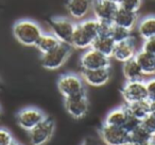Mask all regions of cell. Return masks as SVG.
<instances>
[{
    "label": "cell",
    "mask_w": 155,
    "mask_h": 145,
    "mask_svg": "<svg viewBox=\"0 0 155 145\" xmlns=\"http://www.w3.org/2000/svg\"><path fill=\"white\" fill-rule=\"evenodd\" d=\"M64 107L67 113L75 119H81L86 116L88 112V98L86 92L71 97L64 98Z\"/></svg>",
    "instance_id": "cell-11"
},
{
    "label": "cell",
    "mask_w": 155,
    "mask_h": 145,
    "mask_svg": "<svg viewBox=\"0 0 155 145\" xmlns=\"http://www.w3.org/2000/svg\"><path fill=\"white\" fill-rule=\"evenodd\" d=\"M99 26L100 22L96 18H86L78 22L71 39V47L81 50L91 48L95 39L99 35Z\"/></svg>",
    "instance_id": "cell-1"
},
{
    "label": "cell",
    "mask_w": 155,
    "mask_h": 145,
    "mask_svg": "<svg viewBox=\"0 0 155 145\" xmlns=\"http://www.w3.org/2000/svg\"><path fill=\"white\" fill-rule=\"evenodd\" d=\"M108 1H110V2H114V3H117V5H118V2H119V0H108Z\"/></svg>",
    "instance_id": "cell-35"
},
{
    "label": "cell",
    "mask_w": 155,
    "mask_h": 145,
    "mask_svg": "<svg viewBox=\"0 0 155 145\" xmlns=\"http://www.w3.org/2000/svg\"><path fill=\"white\" fill-rule=\"evenodd\" d=\"M15 139L13 138V134L11 133L10 130H8L7 128L0 127V145H9Z\"/></svg>",
    "instance_id": "cell-28"
},
{
    "label": "cell",
    "mask_w": 155,
    "mask_h": 145,
    "mask_svg": "<svg viewBox=\"0 0 155 145\" xmlns=\"http://www.w3.org/2000/svg\"><path fill=\"white\" fill-rule=\"evenodd\" d=\"M46 116L47 115L41 109L35 107H26L17 113L16 119H17L18 126L28 132L38 125L41 122H43Z\"/></svg>",
    "instance_id": "cell-10"
},
{
    "label": "cell",
    "mask_w": 155,
    "mask_h": 145,
    "mask_svg": "<svg viewBox=\"0 0 155 145\" xmlns=\"http://www.w3.org/2000/svg\"><path fill=\"white\" fill-rule=\"evenodd\" d=\"M99 134L105 145H130V133L123 127L102 124Z\"/></svg>",
    "instance_id": "cell-8"
},
{
    "label": "cell",
    "mask_w": 155,
    "mask_h": 145,
    "mask_svg": "<svg viewBox=\"0 0 155 145\" xmlns=\"http://www.w3.org/2000/svg\"><path fill=\"white\" fill-rule=\"evenodd\" d=\"M125 107H127V112L139 121L143 119L150 114V100L149 99L135 102L132 104H125Z\"/></svg>",
    "instance_id": "cell-22"
},
{
    "label": "cell",
    "mask_w": 155,
    "mask_h": 145,
    "mask_svg": "<svg viewBox=\"0 0 155 145\" xmlns=\"http://www.w3.org/2000/svg\"><path fill=\"white\" fill-rule=\"evenodd\" d=\"M142 0H119L118 5L122 9L129 10L132 12H137L140 10Z\"/></svg>",
    "instance_id": "cell-26"
},
{
    "label": "cell",
    "mask_w": 155,
    "mask_h": 145,
    "mask_svg": "<svg viewBox=\"0 0 155 145\" xmlns=\"http://www.w3.org/2000/svg\"><path fill=\"white\" fill-rule=\"evenodd\" d=\"M1 119H2V110H1V107H0V122H1Z\"/></svg>",
    "instance_id": "cell-36"
},
{
    "label": "cell",
    "mask_w": 155,
    "mask_h": 145,
    "mask_svg": "<svg viewBox=\"0 0 155 145\" xmlns=\"http://www.w3.org/2000/svg\"><path fill=\"white\" fill-rule=\"evenodd\" d=\"M140 49L155 56V36L150 37V39H147V40H142V45Z\"/></svg>",
    "instance_id": "cell-29"
},
{
    "label": "cell",
    "mask_w": 155,
    "mask_h": 145,
    "mask_svg": "<svg viewBox=\"0 0 155 145\" xmlns=\"http://www.w3.org/2000/svg\"><path fill=\"white\" fill-rule=\"evenodd\" d=\"M135 60L140 66L144 77L155 76V56L139 49L135 56Z\"/></svg>",
    "instance_id": "cell-17"
},
{
    "label": "cell",
    "mask_w": 155,
    "mask_h": 145,
    "mask_svg": "<svg viewBox=\"0 0 155 145\" xmlns=\"http://www.w3.org/2000/svg\"><path fill=\"white\" fill-rule=\"evenodd\" d=\"M0 88H1V85H0Z\"/></svg>",
    "instance_id": "cell-38"
},
{
    "label": "cell",
    "mask_w": 155,
    "mask_h": 145,
    "mask_svg": "<svg viewBox=\"0 0 155 145\" xmlns=\"http://www.w3.org/2000/svg\"><path fill=\"white\" fill-rule=\"evenodd\" d=\"M138 20H139V17H138L137 12H132L119 7L114 17L113 24L133 31L137 26Z\"/></svg>",
    "instance_id": "cell-16"
},
{
    "label": "cell",
    "mask_w": 155,
    "mask_h": 145,
    "mask_svg": "<svg viewBox=\"0 0 155 145\" xmlns=\"http://www.w3.org/2000/svg\"><path fill=\"white\" fill-rule=\"evenodd\" d=\"M146 87H147V93H148V99L155 100V77L154 76L146 81Z\"/></svg>",
    "instance_id": "cell-31"
},
{
    "label": "cell",
    "mask_w": 155,
    "mask_h": 145,
    "mask_svg": "<svg viewBox=\"0 0 155 145\" xmlns=\"http://www.w3.org/2000/svg\"><path fill=\"white\" fill-rule=\"evenodd\" d=\"M110 35L112 36V39L114 40L116 43H118V42L124 41V40H127V39H130V37H132V31L113 24Z\"/></svg>",
    "instance_id": "cell-25"
},
{
    "label": "cell",
    "mask_w": 155,
    "mask_h": 145,
    "mask_svg": "<svg viewBox=\"0 0 155 145\" xmlns=\"http://www.w3.org/2000/svg\"><path fill=\"white\" fill-rule=\"evenodd\" d=\"M129 116V112L127 110V107L121 106L118 108L113 109L112 111L107 113V115L104 119L103 124L110 126H117V127H123Z\"/></svg>",
    "instance_id": "cell-18"
},
{
    "label": "cell",
    "mask_w": 155,
    "mask_h": 145,
    "mask_svg": "<svg viewBox=\"0 0 155 145\" xmlns=\"http://www.w3.org/2000/svg\"><path fill=\"white\" fill-rule=\"evenodd\" d=\"M150 114L155 117V100H150Z\"/></svg>",
    "instance_id": "cell-32"
},
{
    "label": "cell",
    "mask_w": 155,
    "mask_h": 145,
    "mask_svg": "<svg viewBox=\"0 0 155 145\" xmlns=\"http://www.w3.org/2000/svg\"><path fill=\"white\" fill-rule=\"evenodd\" d=\"M143 145H155V139H152V140H150L149 142L144 143Z\"/></svg>",
    "instance_id": "cell-33"
},
{
    "label": "cell",
    "mask_w": 155,
    "mask_h": 145,
    "mask_svg": "<svg viewBox=\"0 0 155 145\" xmlns=\"http://www.w3.org/2000/svg\"><path fill=\"white\" fill-rule=\"evenodd\" d=\"M118 8L117 3L110 2L108 0H94L91 13L98 22L113 24Z\"/></svg>",
    "instance_id": "cell-12"
},
{
    "label": "cell",
    "mask_w": 155,
    "mask_h": 145,
    "mask_svg": "<svg viewBox=\"0 0 155 145\" xmlns=\"http://www.w3.org/2000/svg\"><path fill=\"white\" fill-rule=\"evenodd\" d=\"M110 68H99L91 71H81V77L84 80L85 85L91 87H103L110 79Z\"/></svg>",
    "instance_id": "cell-15"
},
{
    "label": "cell",
    "mask_w": 155,
    "mask_h": 145,
    "mask_svg": "<svg viewBox=\"0 0 155 145\" xmlns=\"http://www.w3.org/2000/svg\"><path fill=\"white\" fill-rule=\"evenodd\" d=\"M121 96L125 104H132L135 102L148 99L146 81L135 80V81H125L120 90Z\"/></svg>",
    "instance_id": "cell-9"
},
{
    "label": "cell",
    "mask_w": 155,
    "mask_h": 145,
    "mask_svg": "<svg viewBox=\"0 0 155 145\" xmlns=\"http://www.w3.org/2000/svg\"><path fill=\"white\" fill-rule=\"evenodd\" d=\"M74 20L66 16H54L48 22L50 32L61 42L70 45L73 31L75 28ZM71 46V45H70Z\"/></svg>",
    "instance_id": "cell-4"
},
{
    "label": "cell",
    "mask_w": 155,
    "mask_h": 145,
    "mask_svg": "<svg viewBox=\"0 0 155 145\" xmlns=\"http://www.w3.org/2000/svg\"><path fill=\"white\" fill-rule=\"evenodd\" d=\"M154 139H155V134H154Z\"/></svg>",
    "instance_id": "cell-37"
},
{
    "label": "cell",
    "mask_w": 155,
    "mask_h": 145,
    "mask_svg": "<svg viewBox=\"0 0 155 145\" xmlns=\"http://www.w3.org/2000/svg\"><path fill=\"white\" fill-rule=\"evenodd\" d=\"M61 42L52 34L50 33H45L44 32L41 34V36L39 37V40L37 41L36 45H35V48L41 52V54H47L50 50H52L53 48H55L56 46L60 44Z\"/></svg>",
    "instance_id": "cell-23"
},
{
    "label": "cell",
    "mask_w": 155,
    "mask_h": 145,
    "mask_svg": "<svg viewBox=\"0 0 155 145\" xmlns=\"http://www.w3.org/2000/svg\"><path fill=\"white\" fill-rule=\"evenodd\" d=\"M140 127L143 128L147 132L152 134L154 136L155 134V117L152 114H149L143 119L140 121Z\"/></svg>",
    "instance_id": "cell-27"
},
{
    "label": "cell",
    "mask_w": 155,
    "mask_h": 145,
    "mask_svg": "<svg viewBox=\"0 0 155 145\" xmlns=\"http://www.w3.org/2000/svg\"><path fill=\"white\" fill-rule=\"evenodd\" d=\"M136 30L142 40L155 36V15H148L140 18L136 26Z\"/></svg>",
    "instance_id": "cell-19"
},
{
    "label": "cell",
    "mask_w": 155,
    "mask_h": 145,
    "mask_svg": "<svg viewBox=\"0 0 155 145\" xmlns=\"http://www.w3.org/2000/svg\"><path fill=\"white\" fill-rule=\"evenodd\" d=\"M56 85H58V92L64 98L71 97V96L86 92L85 82L81 75L73 74V73L61 75L58 79Z\"/></svg>",
    "instance_id": "cell-5"
},
{
    "label": "cell",
    "mask_w": 155,
    "mask_h": 145,
    "mask_svg": "<svg viewBox=\"0 0 155 145\" xmlns=\"http://www.w3.org/2000/svg\"><path fill=\"white\" fill-rule=\"evenodd\" d=\"M138 126H140V121L136 119V117L132 116V115L129 113V116H127V122H125L123 128H124L127 132H131V131H133L134 129H136Z\"/></svg>",
    "instance_id": "cell-30"
},
{
    "label": "cell",
    "mask_w": 155,
    "mask_h": 145,
    "mask_svg": "<svg viewBox=\"0 0 155 145\" xmlns=\"http://www.w3.org/2000/svg\"><path fill=\"white\" fill-rule=\"evenodd\" d=\"M129 133H130V145H143L144 143L154 139V136L152 134L147 132L140 126H138L136 129H134L133 131L129 132Z\"/></svg>",
    "instance_id": "cell-24"
},
{
    "label": "cell",
    "mask_w": 155,
    "mask_h": 145,
    "mask_svg": "<svg viewBox=\"0 0 155 145\" xmlns=\"http://www.w3.org/2000/svg\"><path fill=\"white\" fill-rule=\"evenodd\" d=\"M43 33L44 31L41 25L32 19L25 18L17 20L13 26V35L16 41L28 47H35Z\"/></svg>",
    "instance_id": "cell-2"
},
{
    "label": "cell",
    "mask_w": 155,
    "mask_h": 145,
    "mask_svg": "<svg viewBox=\"0 0 155 145\" xmlns=\"http://www.w3.org/2000/svg\"><path fill=\"white\" fill-rule=\"evenodd\" d=\"M81 71H91L99 68H110V58L102 54L94 48L84 50L80 57Z\"/></svg>",
    "instance_id": "cell-7"
},
{
    "label": "cell",
    "mask_w": 155,
    "mask_h": 145,
    "mask_svg": "<svg viewBox=\"0 0 155 145\" xmlns=\"http://www.w3.org/2000/svg\"><path fill=\"white\" fill-rule=\"evenodd\" d=\"M137 44H136L134 37H130L124 41L118 42L115 44L114 51H113L112 58L121 63H124L129 60L135 58L137 54Z\"/></svg>",
    "instance_id": "cell-14"
},
{
    "label": "cell",
    "mask_w": 155,
    "mask_h": 145,
    "mask_svg": "<svg viewBox=\"0 0 155 145\" xmlns=\"http://www.w3.org/2000/svg\"><path fill=\"white\" fill-rule=\"evenodd\" d=\"M55 129V123L49 116H46L43 122L28 131L29 143L31 145H45L51 140Z\"/></svg>",
    "instance_id": "cell-6"
},
{
    "label": "cell",
    "mask_w": 155,
    "mask_h": 145,
    "mask_svg": "<svg viewBox=\"0 0 155 145\" xmlns=\"http://www.w3.org/2000/svg\"><path fill=\"white\" fill-rule=\"evenodd\" d=\"M71 51H72V47L70 45L60 43L49 52L41 54V66L48 71H56L67 62L71 54Z\"/></svg>",
    "instance_id": "cell-3"
},
{
    "label": "cell",
    "mask_w": 155,
    "mask_h": 145,
    "mask_svg": "<svg viewBox=\"0 0 155 145\" xmlns=\"http://www.w3.org/2000/svg\"><path fill=\"white\" fill-rule=\"evenodd\" d=\"M115 44L116 42L112 39L110 35H98L94 41L91 48L101 52L102 54L108 57V58H112Z\"/></svg>",
    "instance_id": "cell-20"
},
{
    "label": "cell",
    "mask_w": 155,
    "mask_h": 145,
    "mask_svg": "<svg viewBox=\"0 0 155 145\" xmlns=\"http://www.w3.org/2000/svg\"><path fill=\"white\" fill-rule=\"evenodd\" d=\"M9 145H20V144H19V143H18V142H17V141H15V140H14L13 142H11V143H10Z\"/></svg>",
    "instance_id": "cell-34"
},
{
    "label": "cell",
    "mask_w": 155,
    "mask_h": 145,
    "mask_svg": "<svg viewBox=\"0 0 155 145\" xmlns=\"http://www.w3.org/2000/svg\"><path fill=\"white\" fill-rule=\"evenodd\" d=\"M122 74L125 81L142 80L144 78L140 66L138 65L135 58L122 63Z\"/></svg>",
    "instance_id": "cell-21"
},
{
    "label": "cell",
    "mask_w": 155,
    "mask_h": 145,
    "mask_svg": "<svg viewBox=\"0 0 155 145\" xmlns=\"http://www.w3.org/2000/svg\"><path fill=\"white\" fill-rule=\"evenodd\" d=\"M93 3L94 0H67V13L74 22H81L86 19L93 11Z\"/></svg>",
    "instance_id": "cell-13"
}]
</instances>
